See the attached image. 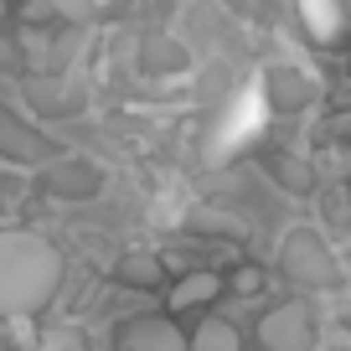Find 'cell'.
<instances>
[{
  "label": "cell",
  "mask_w": 351,
  "mask_h": 351,
  "mask_svg": "<svg viewBox=\"0 0 351 351\" xmlns=\"http://www.w3.org/2000/svg\"><path fill=\"white\" fill-rule=\"evenodd\" d=\"M62 253L32 228H0V315L26 320L47 310L62 289Z\"/></svg>",
  "instance_id": "cell-1"
},
{
  "label": "cell",
  "mask_w": 351,
  "mask_h": 351,
  "mask_svg": "<svg viewBox=\"0 0 351 351\" xmlns=\"http://www.w3.org/2000/svg\"><path fill=\"white\" fill-rule=\"evenodd\" d=\"M279 274L300 289H336L341 285V258L315 228H295L279 248Z\"/></svg>",
  "instance_id": "cell-2"
},
{
  "label": "cell",
  "mask_w": 351,
  "mask_h": 351,
  "mask_svg": "<svg viewBox=\"0 0 351 351\" xmlns=\"http://www.w3.org/2000/svg\"><path fill=\"white\" fill-rule=\"evenodd\" d=\"M0 160L26 165V171H47V165L57 160V145L47 140L42 130H32L11 104H0Z\"/></svg>",
  "instance_id": "cell-3"
},
{
  "label": "cell",
  "mask_w": 351,
  "mask_h": 351,
  "mask_svg": "<svg viewBox=\"0 0 351 351\" xmlns=\"http://www.w3.org/2000/svg\"><path fill=\"white\" fill-rule=\"evenodd\" d=\"M258 346L263 351H310L315 346V315L300 300H285L258 320Z\"/></svg>",
  "instance_id": "cell-4"
},
{
  "label": "cell",
  "mask_w": 351,
  "mask_h": 351,
  "mask_svg": "<svg viewBox=\"0 0 351 351\" xmlns=\"http://www.w3.org/2000/svg\"><path fill=\"white\" fill-rule=\"evenodd\" d=\"M42 181H47V191H52V197L83 202V197H93V191L104 186V171H99L93 160H83V155H57V160L42 171Z\"/></svg>",
  "instance_id": "cell-5"
},
{
  "label": "cell",
  "mask_w": 351,
  "mask_h": 351,
  "mask_svg": "<svg viewBox=\"0 0 351 351\" xmlns=\"http://www.w3.org/2000/svg\"><path fill=\"white\" fill-rule=\"evenodd\" d=\"M114 351H186V336L176 330V320L145 315V320H130V326L119 330Z\"/></svg>",
  "instance_id": "cell-6"
},
{
  "label": "cell",
  "mask_w": 351,
  "mask_h": 351,
  "mask_svg": "<svg viewBox=\"0 0 351 351\" xmlns=\"http://www.w3.org/2000/svg\"><path fill=\"white\" fill-rule=\"evenodd\" d=\"M263 88H269V104H274L279 114H295V109H305V104L315 99V83H310L300 67H269Z\"/></svg>",
  "instance_id": "cell-7"
},
{
  "label": "cell",
  "mask_w": 351,
  "mask_h": 351,
  "mask_svg": "<svg viewBox=\"0 0 351 351\" xmlns=\"http://www.w3.org/2000/svg\"><path fill=\"white\" fill-rule=\"evenodd\" d=\"M217 289H222V279L217 274H207V269H191V274H181L171 285V310L181 315V310H197V305H207V300H217Z\"/></svg>",
  "instance_id": "cell-8"
},
{
  "label": "cell",
  "mask_w": 351,
  "mask_h": 351,
  "mask_svg": "<svg viewBox=\"0 0 351 351\" xmlns=\"http://www.w3.org/2000/svg\"><path fill=\"white\" fill-rule=\"evenodd\" d=\"M186 351H243V336L232 320H202L197 336L186 341Z\"/></svg>",
  "instance_id": "cell-9"
},
{
  "label": "cell",
  "mask_w": 351,
  "mask_h": 351,
  "mask_svg": "<svg viewBox=\"0 0 351 351\" xmlns=\"http://www.w3.org/2000/svg\"><path fill=\"white\" fill-rule=\"evenodd\" d=\"M160 263L150 258V253H130V258L119 263V285H140V289H155L160 285Z\"/></svg>",
  "instance_id": "cell-10"
},
{
  "label": "cell",
  "mask_w": 351,
  "mask_h": 351,
  "mask_svg": "<svg viewBox=\"0 0 351 351\" xmlns=\"http://www.w3.org/2000/svg\"><path fill=\"white\" fill-rule=\"evenodd\" d=\"M145 62H150V67H181V62H186V52L171 47L165 36H150V42H145Z\"/></svg>",
  "instance_id": "cell-11"
},
{
  "label": "cell",
  "mask_w": 351,
  "mask_h": 351,
  "mask_svg": "<svg viewBox=\"0 0 351 351\" xmlns=\"http://www.w3.org/2000/svg\"><path fill=\"white\" fill-rule=\"evenodd\" d=\"M279 176H285L289 186H310V171H305V165H295V155H285V160H279Z\"/></svg>",
  "instance_id": "cell-12"
},
{
  "label": "cell",
  "mask_w": 351,
  "mask_h": 351,
  "mask_svg": "<svg viewBox=\"0 0 351 351\" xmlns=\"http://www.w3.org/2000/svg\"><path fill=\"white\" fill-rule=\"evenodd\" d=\"M232 289H238V295H253V289H263V274L258 269H238V274H232Z\"/></svg>",
  "instance_id": "cell-13"
},
{
  "label": "cell",
  "mask_w": 351,
  "mask_h": 351,
  "mask_svg": "<svg viewBox=\"0 0 351 351\" xmlns=\"http://www.w3.org/2000/svg\"><path fill=\"white\" fill-rule=\"evenodd\" d=\"M26 351H83L77 341H67V336H52V341H42V346H26Z\"/></svg>",
  "instance_id": "cell-14"
},
{
  "label": "cell",
  "mask_w": 351,
  "mask_h": 351,
  "mask_svg": "<svg viewBox=\"0 0 351 351\" xmlns=\"http://www.w3.org/2000/svg\"><path fill=\"white\" fill-rule=\"evenodd\" d=\"M228 5H232V11H243V16L253 11V0H228Z\"/></svg>",
  "instance_id": "cell-15"
},
{
  "label": "cell",
  "mask_w": 351,
  "mask_h": 351,
  "mask_svg": "<svg viewBox=\"0 0 351 351\" xmlns=\"http://www.w3.org/2000/svg\"><path fill=\"white\" fill-rule=\"evenodd\" d=\"M0 21H5V0H0Z\"/></svg>",
  "instance_id": "cell-16"
},
{
  "label": "cell",
  "mask_w": 351,
  "mask_h": 351,
  "mask_svg": "<svg viewBox=\"0 0 351 351\" xmlns=\"http://www.w3.org/2000/svg\"><path fill=\"white\" fill-rule=\"evenodd\" d=\"M346 21H351V0H346Z\"/></svg>",
  "instance_id": "cell-17"
},
{
  "label": "cell",
  "mask_w": 351,
  "mask_h": 351,
  "mask_svg": "<svg viewBox=\"0 0 351 351\" xmlns=\"http://www.w3.org/2000/svg\"><path fill=\"white\" fill-rule=\"evenodd\" d=\"M346 351H351V346H346Z\"/></svg>",
  "instance_id": "cell-18"
}]
</instances>
